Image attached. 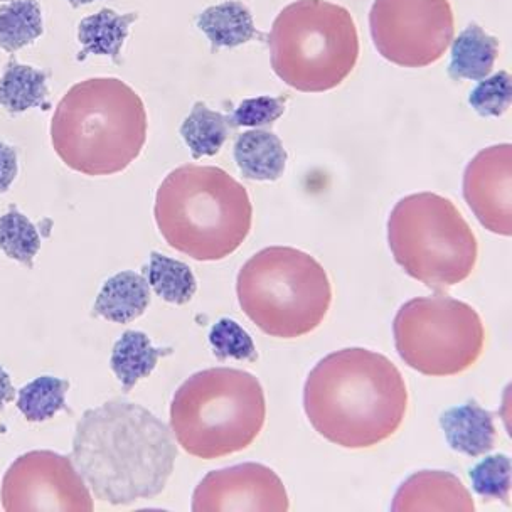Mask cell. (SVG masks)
<instances>
[{
	"label": "cell",
	"mask_w": 512,
	"mask_h": 512,
	"mask_svg": "<svg viewBox=\"0 0 512 512\" xmlns=\"http://www.w3.org/2000/svg\"><path fill=\"white\" fill-rule=\"evenodd\" d=\"M270 61L285 85L302 93L341 86L359 59L356 22L327 0H295L278 12L268 36Z\"/></svg>",
	"instance_id": "7"
},
{
	"label": "cell",
	"mask_w": 512,
	"mask_h": 512,
	"mask_svg": "<svg viewBox=\"0 0 512 512\" xmlns=\"http://www.w3.org/2000/svg\"><path fill=\"white\" fill-rule=\"evenodd\" d=\"M388 245L413 280L447 290L472 275L479 243L459 208L433 192L401 198L388 218Z\"/></svg>",
	"instance_id": "8"
},
{
	"label": "cell",
	"mask_w": 512,
	"mask_h": 512,
	"mask_svg": "<svg viewBox=\"0 0 512 512\" xmlns=\"http://www.w3.org/2000/svg\"><path fill=\"white\" fill-rule=\"evenodd\" d=\"M507 71H499L497 75L486 78L470 93V107L480 117H502L511 108L512 83Z\"/></svg>",
	"instance_id": "30"
},
{
	"label": "cell",
	"mask_w": 512,
	"mask_h": 512,
	"mask_svg": "<svg viewBox=\"0 0 512 512\" xmlns=\"http://www.w3.org/2000/svg\"><path fill=\"white\" fill-rule=\"evenodd\" d=\"M304 410L327 442L351 450L376 447L403 425L408 410L405 378L383 354L346 347L320 359L310 371Z\"/></svg>",
	"instance_id": "2"
},
{
	"label": "cell",
	"mask_w": 512,
	"mask_h": 512,
	"mask_svg": "<svg viewBox=\"0 0 512 512\" xmlns=\"http://www.w3.org/2000/svg\"><path fill=\"white\" fill-rule=\"evenodd\" d=\"M147 142V110L118 78H88L71 86L54 110L51 144L71 171L112 176L125 171Z\"/></svg>",
	"instance_id": "3"
},
{
	"label": "cell",
	"mask_w": 512,
	"mask_h": 512,
	"mask_svg": "<svg viewBox=\"0 0 512 512\" xmlns=\"http://www.w3.org/2000/svg\"><path fill=\"white\" fill-rule=\"evenodd\" d=\"M171 351V347L160 349L152 346L149 336L144 332H123L113 346L110 368L122 384L123 391L130 393L142 379L154 373L159 359L169 356Z\"/></svg>",
	"instance_id": "20"
},
{
	"label": "cell",
	"mask_w": 512,
	"mask_h": 512,
	"mask_svg": "<svg viewBox=\"0 0 512 512\" xmlns=\"http://www.w3.org/2000/svg\"><path fill=\"white\" fill-rule=\"evenodd\" d=\"M464 198L470 211L494 235H512V145L480 150L464 172Z\"/></svg>",
	"instance_id": "13"
},
{
	"label": "cell",
	"mask_w": 512,
	"mask_h": 512,
	"mask_svg": "<svg viewBox=\"0 0 512 512\" xmlns=\"http://www.w3.org/2000/svg\"><path fill=\"white\" fill-rule=\"evenodd\" d=\"M145 278L149 287L167 304H189L198 290V280L189 265L157 251L150 253Z\"/></svg>",
	"instance_id": "24"
},
{
	"label": "cell",
	"mask_w": 512,
	"mask_h": 512,
	"mask_svg": "<svg viewBox=\"0 0 512 512\" xmlns=\"http://www.w3.org/2000/svg\"><path fill=\"white\" fill-rule=\"evenodd\" d=\"M231 132L230 117L214 112L206 103H194L191 113L181 125V137L192 159L213 157L223 149Z\"/></svg>",
	"instance_id": "23"
},
{
	"label": "cell",
	"mask_w": 512,
	"mask_h": 512,
	"mask_svg": "<svg viewBox=\"0 0 512 512\" xmlns=\"http://www.w3.org/2000/svg\"><path fill=\"white\" fill-rule=\"evenodd\" d=\"M0 107L11 115L38 107L48 110V73L11 59L0 76Z\"/></svg>",
	"instance_id": "21"
},
{
	"label": "cell",
	"mask_w": 512,
	"mask_h": 512,
	"mask_svg": "<svg viewBox=\"0 0 512 512\" xmlns=\"http://www.w3.org/2000/svg\"><path fill=\"white\" fill-rule=\"evenodd\" d=\"M70 390V383L66 379L54 376H39L26 386H22L17 393V410L27 422H48L58 415L59 411L66 410V393Z\"/></svg>",
	"instance_id": "26"
},
{
	"label": "cell",
	"mask_w": 512,
	"mask_h": 512,
	"mask_svg": "<svg viewBox=\"0 0 512 512\" xmlns=\"http://www.w3.org/2000/svg\"><path fill=\"white\" fill-rule=\"evenodd\" d=\"M209 346L218 361H246L256 363L258 351L250 334L230 317L219 319L209 332Z\"/></svg>",
	"instance_id": "29"
},
{
	"label": "cell",
	"mask_w": 512,
	"mask_h": 512,
	"mask_svg": "<svg viewBox=\"0 0 512 512\" xmlns=\"http://www.w3.org/2000/svg\"><path fill=\"white\" fill-rule=\"evenodd\" d=\"M499 54V41L482 27L470 24L452 41L448 75L452 80H486Z\"/></svg>",
	"instance_id": "19"
},
{
	"label": "cell",
	"mask_w": 512,
	"mask_h": 512,
	"mask_svg": "<svg viewBox=\"0 0 512 512\" xmlns=\"http://www.w3.org/2000/svg\"><path fill=\"white\" fill-rule=\"evenodd\" d=\"M7 512H90L93 499L71 457L32 450L12 462L2 479Z\"/></svg>",
	"instance_id": "11"
},
{
	"label": "cell",
	"mask_w": 512,
	"mask_h": 512,
	"mask_svg": "<svg viewBox=\"0 0 512 512\" xmlns=\"http://www.w3.org/2000/svg\"><path fill=\"white\" fill-rule=\"evenodd\" d=\"M440 428L452 450L472 459L489 454L496 447L494 413L482 408L477 401H467L443 411Z\"/></svg>",
	"instance_id": "15"
},
{
	"label": "cell",
	"mask_w": 512,
	"mask_h": 512,
	"mask_svg": "<svg viewBox=\"0 0 512 512\" xmlns=\"http://www.w3.org/2000/svg\"><path fill=\"white\" fill-rule=\"evenodd\" d=\"M96 0H68V4H70L73 9H78L81 6H88V4H93Z\"/></svg>",
	"instance_id": "34"
},
{
	"label": "cell",
	"mask_w": 512,
	"mask_h": 512,
	"mask_svg": "<svg viewBox=\"0 0 512 512\" xmlns=\"http://www.w3.org/2000/svg\"><path fill=\"white\" fill-rule=\"evenodd\" d=\"M44 32L38 0H11L0 6V48L7 53L31 46Z\"/></svg>",
	"instance_id": "25"
},
{
	"label": "cell",
	"mask_w": 512,
	"mask_h": 512,
	"mask_svg": "<svg viewBox=\"0 0 512 512\" xmlns=\"http://www.w3.org/2000/svg\"><path fill=\"white\" fill-rule=\"evenodd\" d=\"M14 391L16 390L12 386L11 376L0 366V411H4L7 403L14 400Z\"/></svg>",
	"instance_id": "33"
},
{
	"label": "cell",
	"mask_w": 512,
	"mask_h": 512,
	"mask_svg": "<svg viewBox=\"0 0 512 512\" xmlns=\"http://www.w3.org/2000/svg\"><path fill=\"white\" fill-rule=\"evenodd\" d=\"M39 248L41 236L38 228L19 209L12 206L6 214L0 216V251L7 258L32 268Z\"/></svg>",
	"instance_id": "27"
},
{
	"label": "cell",
	"mask_w": 512,
	"mask_h": 512,
	"mask_svg": "<svg viewBox=\"0 0 512 512\" xmlns=\"http://www.w3.org/2000/svg\"><path fill=\"white\" fill-rule=\"evenodd\" d=\"M236 166L248 181L275 182L287 169L288 154L277 134L248 130L235 142Z\"/></svg>",
	"instance_id": "16"
},
{
	"label": "cell",
	"mask_w": 512,
	"mask_h": 512,
	"mask_svg": "<svg viewBox=\"0 0 512 512\" xmlns=\"http://www.w3.org/2000/svg\"><path fill=\"white\" fill-rule=\"evenodd\" d=\"M194 512H285L288 492L275 470L246 462L211 470L192 494Z\"/></svg>",
	"instance_id": "12"
},
{
	"label": "cell",
	"mask_w": 512,
	"mask_h": 512,
	"mask_svg": "<svg viewBox=\"0 0 512 512\" xmlns=\"http://www.w3.org/2000/svg\"><path fill=\"white\" fill-rule=\"evenodd\" d=\"M19 164L17 152L11 145L0 142V194L9 191L12 182L16 181Z\"/></svg>",
	"instance_id": "32"
},
{
	"label": "cell",
	"mask_w": 512,
	"mask_h": 512,
	"mask_svg": "<svg viewBox=\"0 0 512 512\" xmlns=\"http://www.w3.org/2000/svg\"><path fill=\"white\" fill-rule=\"evenodd\" d=\"M199 31L208 36L214 49L238 48L256 36L255 21L250 9L238 0H226L211 6L196 19Z\"/></svg>",
	"instance_id": "22"
},
{
	"label": "cell",
	"mask_w": 512,
	"mask_h": 512,
	"mask_svg": "<svg viewBox=\"0 0 512 512\" xmlns=\"http://www.w3.org/2000/svg\"><path fill=\"white\" fill-rule=\"evenodd\" d=\"M176 459L166 423L132 401H107L76 425L71 460L96 499L112 506L162 494Z\"/></svg>",
	"instance_id": "1"
},
{
	"label": "cell",
	"mask_w": 512,
	"mask_h": 512,
	"mask_svg": "<svg viewBox=\"0 0 512 512\" xmlns=\"http://www.w3.org/2000/svg\"><path fill=\"white\" fill-rule=\"evenodd\" d=\"M139 19L137 12L118 14L113 9H102L88 16L78 24V43L81 51L78 59L95 56H108L113 63L120 64V53L127 41L130 26Z\"/></svg>",
	"instance_id": "18"
},
{
	"label": "cell",
	"mask_w": 512,
	"mask_h": 512,
	"mask_svg": "<svg viewBox=\"0 0 512 512\" xmlns=\"http://www.w3.org/2000/svg\"><path fill=\"white\" fill-rule=\"evenodd\" d=\"M267 422L265 391L256 376L235 368L192 374L171 403V428L187 454L214 460L250 447Z\"/></svg>",
	"instance_id": "5"
},
{
	"label": "cell",
	"mask_w": 512,
	"mask_h": 512,
	"mask_svg": "<svg viewBox=\"0 0 512 512\" xmlns=\"http://www.w3.org/2000/svg\"><path fill=\"white\" fill-rule=\"evenodd\" d=\"M150 305L147 278L132 270L108 278L96 297L93 312L115 324H128L145 314Z\"/></svg>",
	"instance_id": "17"
},
{
	"label": "cell",
	"mask_w": 512,
	"mask_h": 512,
	"mask_svg": "<svg viewBox=\"0 0 512 512\" xmlns=\"http://www.w3.org/2000/svg\"><path fill=\"white\" fill-rule=\"evenodd\" d=\"M374 48L401 68H427L454 41L450 0H374L369 12Z\"/></svg>",
	"instance_id": "10"
},
{
	"label": "cell",
	"mask_w": 512,
	"mask_h": 512,
	"mask_svg": "<svg viewBox=\"0 0 512 512\" xmlns=\"http://www.w3.org/2000/svg\"><path fill=\"white\" fill-rule=\"evenodd\" d=\"M470 480L475 494L484 501L502 502L509 506L511 502V459L509 455L497 454L480 460L470 470Z\"/></svg>",
	"instance_id": "28"
},
{
	"label": "cell",
	"mask_w": 512,
	"mask_h": 512,
	"mask_svg": "<svg viewBox=\"0 0 512 512\" xmlns=\"http://www.w3.org/2000/svg\"><path fill=\"white\" fill-rule=\"evenodd\" d=\"M246 317L267 336L297 339L314 332L332 304V285L314 256L290 246L258 251L236 278Z\"/></svg>",
	"instance_id": "6"
},
{
	"label": "cell",
	"mask_w": 512,
	"mask_h": 512,
	"mask_svg": "<svg viewBox=\"0 0 512 512\" xmlns=\"http://www.w3.org/2000/svg\"><path fill=\"white\" fill-rule=\"evenodd\" d=\"M285 105L287 100L282 96H256L243 100L230 117L231 128L272 125L285 113Z\"/></svg>",
	"instance_id": "31"
},
{
	"label": "cell",
	"mask_w": 512,
	"mask_h": 512,
	"mask_svg": "<svg viewBox=\"0 0 512 512\" xmlns=\"http://www.w3.org/2000/svg\"><path fill=\"white\" fill-rule=\"evenodd\" d=\"M393 512H474V499L464 482L445 470H420L398 487Z\"/></svg>",
	"instance_id": "14"
},
{
	"label": "cell",
	"mask_w": 512,
	"mask_h": 512,
	"mask_svg": "<svg viewBox=\"0 0 512 512\" xmlns=\"http://www.w3.org/2000/svg\"><path fill=\"white\" fill-rule=\"evenodd\" d=\"M401 361L425 376L465 373L486 346V327L472 305L448 295L416 297L401 305L393 320Z\"/></svg>",
	"instance_id": "9"
},
{
	"label": "cell",
	"mask_w": 512,
	"mask_h": 512,
	"mask_svg": "<svg viewBox=\"0 0 512 512\" xmlns=\"http://www.w3.org/2000/svg\"><path fill=\"white\" fill-rule=\"evenodd\" d=\"M154 216L171 248L196 262H219L250 235L253 204L246 187L221 167L187 164L160 182Z\"/></svg>",
	"instance_id": "4"
}]
</instances>
